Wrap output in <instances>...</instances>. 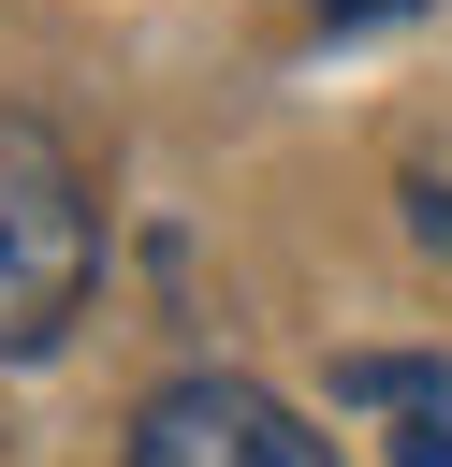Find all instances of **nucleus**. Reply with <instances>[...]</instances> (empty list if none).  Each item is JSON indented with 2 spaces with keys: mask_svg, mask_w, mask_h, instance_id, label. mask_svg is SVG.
I'll return each instance as SVG.
<instances>
[{
  "mask_svg": "<svg viewBox=\"0 0 452 467\" xmlns=\"http://www.w3.org/2000/svg\"><path fill=\"white\" fill-rule=\"evenodd\" d=\"M102 277V204L44 117H0V365H44L87 321Z\"/></svg>",
  "mask_w": 452,
  "mask_h": 467,
  "instance_id": "nucleus-1",
  "label": "nucleus"
},
{
  "mask_svg": "<svg viewBox=\"0 0 452 467\" xmlns=\"http://www.w3.org/2000/svg\"><path fill=\"white\" fill-rule=\"evenodd\" d=\"M131 467H335V438H306V409H277L233 365H190L131 409Z\"/></svg>",
  "mask_w": 452,
  "mask_h": 467,
  "instance_id": "nucleus-2",
  "label": "nucleus"
},
{
  "mask_svg": "<svg viewBox=\"0 0 452 467\" xmlns=\"http://www.w3.org/2000/svg\"><path fill=\"white\" fill-rule=\"evenodd\" d=\"M335 409H379L394 467H452V365H423V350H335Z\"/></svg>",
  "mask_w": 452,
  "mask_h": 467,
  "instance_id": "nucleus-3",
  "label": "nucleus"
},
{
  "mask_svg": "<svg viewBox=\"0 0 452 467\" xmlns=\"http://www.w3.org/2000/svg\"><path fill=\"white\" fill-rule=\"evenodd\" d=\"M321 15H408V0H321Z\"/></svg>",
  "mask_w": 452,
  "mask_h": 467,
  "instance_id": "nucleus-4",
  "label": "nucleus"
}]
</instances>
